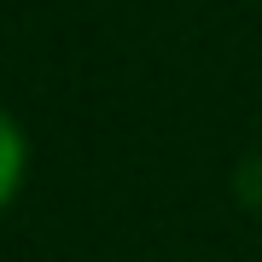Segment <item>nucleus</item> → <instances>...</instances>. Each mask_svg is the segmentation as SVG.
Wrapping results in <instances>:
<instances>
[{
	"instance_id": "f257e3e1",
	"label": "nucleus",
	"mask_w": 262,
	"mask_h": 262,
	"mask_svg": "<svg viewBox=\"0 0 262 262\" xmlns=\"http://www.w3.org/2000/svg\"><path fill=\"white\" fill-rule=\"evenodd\" d=\"M18 175H24V134L12 128V117H0V204L18 192Z\"/></svg>"
}]
</instances>
